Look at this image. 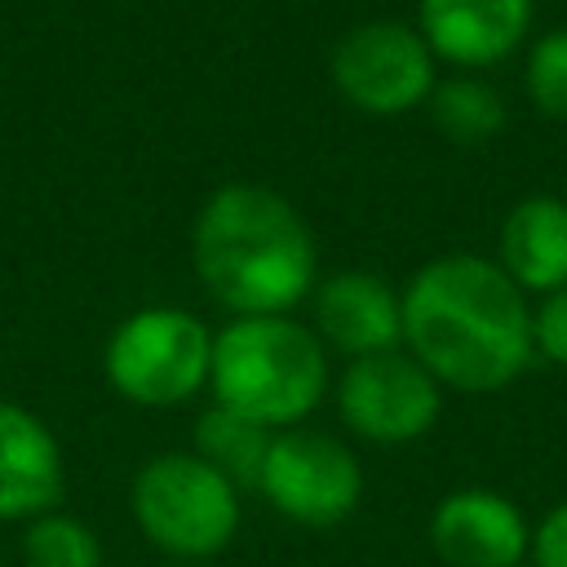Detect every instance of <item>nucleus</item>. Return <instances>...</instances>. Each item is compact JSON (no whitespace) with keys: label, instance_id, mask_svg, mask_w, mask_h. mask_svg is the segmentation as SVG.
Here are the masks:
<instances>
[{"label":"nucleus","instance_id":"nucleus-6","mask_svg":"<svg viewBox=\"0 0 567 567\" xmlns=\"http://www.w3.org/2000/svg\"><path fill=\"white\" fill-rule=\"evenodd\" d=\"M332 89L363 115H408L439 84V62L416 22L368 18L350 27L328 58Z\"/></svg>","mask_w":567,"mask_h":567},{"label":"nucleus","instance_id":"nucleus-18","mask_svg":"<svg viewBox=\"0 0 567 567\" xmlns=\"http://www.w3.org/2000/svg\"><path fill=\"white\" fill-rule=\"evenodd\" d=\"M532 350L536 359L567 368V288L536 297L532 306Z\"/></svg>","mask_w":567,"mask_h":567},{"label":"nucleus","instance_id":"nucleus-12","mask_svg":"<svg viewBox=\"0 0 567 567\" xmlns=\"http://www.w3.org/2000/svg\"><path fill=\"white\" fill-rule=\"evenodd\" d=\"M66 461L53 430L22 403L0 399V523H31L62 505Z\"/></svg>","mask_w":567,"mask_h":567},{"label":"nucleus","instance_id":"nucleus-21","mask_svg":"<svg viewBox=\"0 0 567 567\" xmlns=\"http://www.w3.org/2000/svg\"><path fill=\"white\" fill-rule=\"evenodd\" d=\"M563 199H567V177H563Z\"/></svg>","mask_w":567,"mask_h":567},{"label":"nucleus","instance_id":"nucleus-8","mask_svg":"<svg viewBox=\"0 0 567 567\" xmlns=\"http://www.w3.org/2000/svg\"><path fill=\"white\" fill-rule=\"evenodd\" d=\"M332 394L341 425L372 447L416 443L443 416V385L403 346L346 359Z\"/></svg>","mask_w":567,"mask_h":567},{"label":"nucleus","instance_id":"nucleus-16","mask_svg":"<svg viewBox=\"0 0 567 567\" xmlns=\"http://www.w3.org/2000/svg\"><path fill=\"white\" fill-rule=\"evenodd\" d=\"M22 567H102V540L66 509H49L22 527Z\"/></svg>","mask_w":567,"mask_h":567},{"label":"nucleus","instance_id":"nucleus-19","mask_svg":"<svg viewBox=\"0 0 567 567\" xmlns=\"http://www.w3.org/2000/svg\"><path fill=\"white\" fill-rule=\"evenodd\" d=\"M527 563H532V567H567V501L549 505V509L532 523Z\"/></svg>","mask_w":567,"mask_h":567},{"label":"nucleus","instance_id":"nucleus-17","mask_svg":"<svg viewBox=\"0 0 567 567\" xmlns=\"http://www.w3.org/2000/svg\"><path fill=\"white\" fill-rule=\"evenodd\" d=\"M523 93L545 120L567 124V27H554L527 44Z\"/></svg>","mask_w":567,"mask_h":567},{"label":"nucleus","instance_id":"nucleus-3","mask_svg":"<svg viewBox=\"0 0 567 567\" xmlns=\"http://www.w3.org/2000/svg\"><path fill=\"white\" fill-rule=\"evenodd\" d=\"M328 381L323 341L292 315H235L221 332H213V399L261 421L266 430L306 425L323 403Z\"/></svg>","mask_w":567,"mask_h":567},{"label":"nucleus","instance_id":"nucleus-2","mask_svg":"<svg viewBox=\"0 0 567 567\" xmlns=\"http://www.w3.org/2000/svg\"><path fill=\"white\" fill-rule=\"evenodd\" d=\"M204 292L235 315H292L319 284V244L297 204L261 182L217 186L190 226Z\"/></svg>","mask_w":567,"mask_h":567},{"label":"nucleus","instance_id":"nucleus-5","mask_svg":"<svg viewBox=\"0 0 567 567\" xmlns=\"http://www.w3.org/2000/svg\"><path fill=\"white\" fill-rule=\"evenodd\" d=\"M111 390L137 408H177L208 390L213 332L182 306H142L115 323L102 350Z\"/></svg>","mask_w":567,"mask_h":567},{"label":"nucleus","instance_id":"nucleus-4","mask_svg":"<svg viewBox=\"0 0 567 567\" xmlns=\"http://www.w3.org/2000/svg\"><path fill=\"white\" fill-rule=\"evenodd\" d=\"M128 509L168 563H208L239 532V487L195 452L151 456L133 474Z\"/></svg>","mask_w":567,"mask_h":567},{"label":"nucleus","instance_id":"nucleus-22","mask_svg":"<svg viewBox=\"0 0 567 567\" xmlns=\"http://www.w3.org/2000/svg\"><path fill=\"white\" fill-rule=\"evenodd\" d=\"M523 567H532V563H523Z\"/></svg>","mask_w":567,"mask_h":567},{"label":"nucleus","instance_id":"nucleus-14","mask_svg":"<svg viewBox=\"0 0 567 567\" xmlns=\"http://www.w3.org/2000/svg\"><path fill=\"white\" fill-rule=\"evenodd\" d=\"M270 439H275V430H266L261 421H252V416H244V412H235V408L213 399L195 416L190 452L199 461H208L217 474H226L244 492V487H257L266 452H270Z\"/></svg>","mask_w":567,"mask_h":567},{"label":"nucleus","instance_id":"nucleus-20","mask_svg":"<svg viewBox=\"0 0 567 567\" xmlns=\"http://www.w3.org/2000/svg\"><path fill=\"white\" fill-rule=\"evenodd\" d=\"M164 567H208V563H164Z\"/></svg>","mask_w":567,"mask_h":567},{"label":"nucleus","instance_id":"nucleus-7","mask_svg":"<svg viewBox=\"0 0 567 567\" xmlns=\"http://www.w3.org/2000/svg\"><path fill=\"white\" fill-rule=\"evenodd\" d=\"M257 492L297 527H337L363 501V465L350 443L328 430H275Z\"/></svg>","mask_w":567,"mask_h":567},{"label":"nucleus","instance_id":"nucleus-11","mask_svg":"<svg viewBox=\"0 0 567 567\" xmlns=\"http://www.w3.org/2000/svg\"><path fill=\"white\" fill-rule=\"evenodd\" d=\"M310 328L323 341V350H337L346 359L403 346V297L390 279L372 270L323 275L310 292Z\"/></svg>","mask_w":567,"mask_h":567},{"label":"nucleus","instance_id":"nucleus-9","mask_svg":"<svg viewBox=\"0 0 567 567\" xmlns=\"http://www.w3.org/2000/svg\"><path fill=\"white\" fill-rule=\"evenodd\" d=\"M536 0H416V31L434 62L452 71H492L527 44Z\"/></svg>","mask_w":567,"mask_h":567},{"label":"nucleus","instance_id":"nucleus-15","mask_svg":"<svg viewBox=\"0 0 567 567\" xmlns=\"http://www.w3.org/2000/svg\"><path fill=\"white\" fill-rule=\"evenodd\" d=\"M425 111L434 120V128L461 146H478L492 142L505 128V97L492 80L474 75V71H452L434 84V93L425 97Z\"/></svg>","mask_w":567,"mask_h":567},{"label":"nucleus","instance_id":"nucleus-10","mask_svg":"<svg viewBox=\"0 0 567 567\" xmlns=\"http://www.w3.org/2000/svg\"><path fill=\"white\" fill-rule=\"evenodd\" d=\"M430 545L447 567H523L532 523L505 492L456 487L430 514Z\"/></svg>","mask_w":567,"mask_h":567},{"label":"nucleus","instance_id":"nucleus-13","mask_svg":"<svg viewBox=\"0 0 567 567\" xmlns=\"http://www.w3.org/2000/svg\"><path fill=\"white\" fill-rule=\"evenodd\" d=\"M496 266L527 297L567 288V199L563 195H523L501 221Z\"/></svg>","mask_w":567,"mask_h":567},{"label":"nucleus","instance_id":"nucleus-1","mask_svg":"<svg viewBox=\"0 0 567 567\" xmlns=\"http://www.w3.org/2000/svg\"><path fill=\"white\" fill-rule=\"evenodd\" d=\"M403 350L443 385L461 394H496L514 385L532 350L527 292L483 252H443L416 266L399 288Z\"/></svg>","mask_w":567,"mask_h":567}]
</instances>
